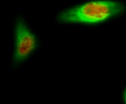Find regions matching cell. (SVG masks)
<instances>
[{
  "mask_svg": "<svg viewBox=\"0 0 126 104\" xmlns=\"http://www.w3.org/2000/svg\"><path fill=\"white\" fill-rule=\"evenodd\" d=\"M39 40L23 16H16L13 25L11 63L18 67L28 60L35 53Z\"/></svg>",
  "mask_w": 126,
  "mask_h": 104,
  "instance_id": "obj_2",
  "label": "cell"
},
{
  "mask_svg": "<svg viewBox=\"0 0 126 104\" xmlns=\"http://www.w3.org/2000/svg\"><path fill=\"white\" fill-rule=\"evenodd\" d=\"M125 11L126 4L120 1H89L62 10L56 19L63 24L100 25L120 16Z\"/></svg>",
  "mask_w": 126,
  "mask_h": 104,
  "instance_id": "obj_1",
  "label": "cell"
}]
</instances>
